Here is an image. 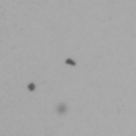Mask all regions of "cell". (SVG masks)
Returning a JSON list of instances; mask_svg holds the SVG:
<instances>
[{"mask_svg":"<svg viewBox=\"0 0 136 136\" xmlns=\"http://www.w3.org/2000/svg\"><path fill=\"white\" fill-rule=\"evenodd\" d=\"M28 90L30 91V92H34L35 90V84L34 83H30V84H28Z\"/></svg>","mask_w":136,"mask_h":136,"instance_id":"obj_3","label":"cell"},{"mask_svg":"<svg viewBox=\"0 0 136 136\" xmlns=\"http://www.w3.org/2000/svg\"><path fill=\"white\" fill-rule=\"evenodd\" d=\"M66 111H67V106L65 104H59L57 105V107H56V112L60 115L65 114V112H66Z\"/></svg>","mask_w":136,"mask_h":136,"instance_id":"obj_1","label":"cell"},{"mask_svg":"<svg viewBox=\"0 0 136 136\" xmlns=\"http://www.w3.org/2000/svg\"><path fill=\"white\" fill-rule=\"evenodd\" d=\"M65 64H66V65H72V66H75V65H76V63L71 58H67L66 60H65Z\"/></svg>","mask_w":136,"mask_h":136,"instance_id":"obj_2","label":"cell"}]
</instances>
